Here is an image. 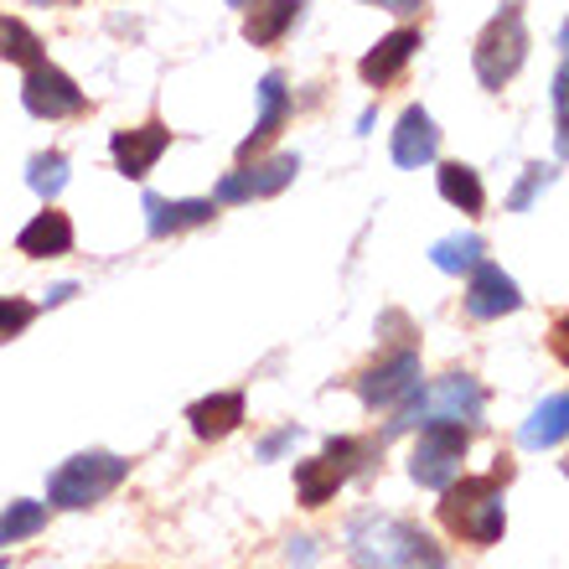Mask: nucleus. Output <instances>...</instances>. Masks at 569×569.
I'll use <instances>...</instances> for the list:
<instances>
[{"instance_id": "1", "label": "nucleus", "mask_w": 569, "mask_h": 569, "mask_svg": "<svg viewBox=\"0 0 569 569\" xmlns=\"http://www.w3.org/2000/svg\"><path fill=\"white\" fill-rule=\"evenodd\" d=\"M347 559H352V569H446V549L430 533H420L405 518H383V512L352 518Z\"/></svg>"}, {"instance_id": "2", "label": "nucleus", "mask_w": 569, "mask_h": 569, "mask_svg": "<svg viewBox=\"0 0 569 569\" xmlns=\"http://www.w3.org/2000/svg\"><path fill=\"white\" fill-rule=\"evenodd\" d=\"M512 477V466H497L492 477H456L446 487V502H440V523L456 533V539L487 543L502 539V528H508V512H502V481Z\"/></svg>"}, {"instance_id": "3", "label": "nucleus", "mask_w": 569, "mask_h": 569, "mask_svg": "<svg viewBox=\"0 0 569 569\" xmlns=\"http://www.w3.org/2000/svg\"><path fill=\"white\" fill-rule=\"evenodd\" d=\"M487 409V389L471 373H446L435 378L430 389H415L399 405V415L389 420V440L393 435L415 430V425H477Z\"/></svg>"}, {"instance_id": "4", "label": "nucleus", "mask_w": 569, "mask_h": 569, "mask_svg": "<svg viewBox=\"0 0 569 569\" xmlns=\"http://www.w3.org/2000/svg\"><path fill=\"white\" fill-rule=\"evenodd\" d=\"M523 62H528L523 0H502V11L487 21V31H481L477 47H471V68H477L481 89H508Z\"/></svg>"}, {"instance_id": "5", "label": "nucleus", "mask_w": 569, "mask_h": 569, "mask_svg": "<svg viewBox=\"0 0 569 569\" xmlns=\"http://www.w3.org/2000/svg\"><path fill=\"white\" fill-rule=\"evenodd\" d=\"M130 477V461L124 456H109V450H83V456H73V461H62L58 471H52V481H47V502L52 508H93V502H104L120 481Z\"/></svg>"}, {"instance_id": "6", "label": "nucleus", "mask_w": 569, "mask_h": 569, "mask_svg": "<svg viewBox=\"0 0 569 569\" xmlns=\"http://www.w3.org/2000/svg\"><path fill=\"white\" fill-rule=\"evenodd\" d=\"M378 456L373 440H327V450L316 456V461H300L296 466V492H300V508H321V502H331V492L337 487H347V481L358 477V471H368Z\"/></svg>"}, {"instance_id": "7", "label": "nucleus", "mask_w": 569, "mask_h": 569, "mask_svg": "<svg viewBox=\"0 0 569 569\" xmlns=\"http://www.w3.org/2000/svg\"><path fill=\"white\" fill-rule=\"evenodd\" d=\"M466 446H471L466 425H420V446L409 456V477L430 487V492H446L450 481L461 477Z\"/></svg>"}, {"instance_id": "8", "label": "nucleus", "mask_w": 569, "mask_h": 569, "mask_svg": "<svg viewBox=\"0 0 569 569\" xmlns=\"http://www.w3.org/2000/svg\"><path fill=\"white\" fill-rule=\"evenodd\" d=\"M300 171V156L296 150H284V156H270V161H254V166H239V171H228L218 181V202L233 208V202H254V197H274L284 192Z\"/></svg>"}, {"instance_id": "9", "label": "nucleus", "mask_w": 569, "mask_h": 569, "mask_svg": "<svg viewBox=\"0 0 569 569\" xmlns=\"http://www.w3.org/2000/svg\"><path fill=\"white\" fill-rule=\"evenodd\" d=\"M21 104H27V114H37V120H68V114H78V109H83V89H78L62 68L37 62V68H27Z\"/></svg>"}, {"instance_id": "10", "label": "nucleus", "mask_w": 569, "mask_h": 569, "mask_svg": "<svg viewBox=\"0 0 569 569\" xmlns=\"http://www.w3.org/2000/svg\"><path fill=\"white\" fill-rule=\"evenodd\" d=\"M415 389H420V352H415V347H399L389 362H378V368H368V373L358 378V393L368 409L405 405Z\"/></svg>"}, {"instance_id": "11", "label": "nucleus", "mask_w": 569, "mask_h": 569, "mask_svg": "<svg viewBox=\"0 0 569 569\" xmlns=\"http://www.w3.org/2000/svg\"><path fill=\"white\" fill-rule=\"evenodd\" d=\"M518 306H523V296H518L512 274H502L497 264L481 259L477 270H471V284H466V311L477 316V321H497V316H512Z\"/></svg>"}, {"instance_id": "12", "label": "nucleus", "mask_w": 569, "mask_h": 569, "mask_svg": "<svg viewBox=\"0 0 569 569\" xmlns=\"http://www.w3.org/2000/svg\"><path fill=\"white\" fill-rule=\"evenodd\" d=\"M166 146H171V130H166V124H140V130H120V136L109 140L120 177H130V181H146L150 166L166 156Z\"/></svg>"}, {"instance_id": "13", "label": "nucleus", "mask_w": 569, "mask_h": 569, "mask_svg": "<svg viewBox=\"0 0 569 569\" xmlns=\"http://www.w3.org/2000/svg\"><path fill=\"white\" fill-rule=\"evenodd\" d=\"M212 202L208 197H181V202H171V197H156L146 192V228L150 239H171V233H187V228H202L212 223Z\"/></svg>"}, {"instance_id": "14", "label": "nucleus", "mask_w": 569, "mask_h": 569, "mask_svg": "<svg viewBox=\"0 0 569 569\" xmlns=\"http://www.w3.org/2000/svg\"><path fill=\"white\" fill-rule=\"evenodd\" d=\"M284 120H290V93H284V78L280 73H264V78H259V120H254V130H249V136H243V146H239L243 161L270 146V140L280 136Z\"/></svg>"}, {"instance_id": "15", "label": "nucleus", "mask_w": 569, "mask_h": 569, "mask_svg": "<svg viewBox=\"0 0 569 569\" xmlns=\"http://www.w3.org/2000/svg\"><path fill=\"white\" fill-rule=\"evenodd\" d=\"M435 156H440V130H435V120L425 109H405V120L393 130V161L405 166V171H420Z\"/></svg>"}, {"instance_id": "16", "label": "nucleus", "mask_w": 569, "mask_h": 569, "mask_svg": "<svg viewBox=\"0 0 569 569\" xmlns=\"http://www.w3.org/2000/svg\"><path fill=\"white\" fill-rule=\"evenodd\" d=\"M21 254H31V259H58V254H68L73 249V223H68V212H37L27 228H21Z\"/></svg>"}, {"instance_id": "17", "label": "nucleus", "mask_w": 569, "mask_h": 569, "mask_svg": "<svg viewBox=\"0 0 569 569\" xmlns=\"http://www.w3.org/2000/svg\"><path fill=\"white\" fill-rule=\"evenodd\" d=\"M197 440H228V435L243 425V393H212V399H197L187 409Z\"/></svg>"}, {"instance_id": "18", "label": "nucleus", "mask_w": 569, "mask_h": 569, "mask_svg": "<svg viewBox=\"0 0 569 569\" xmlns=\"http://www.w3.org/2000/svg\"><path fill=\"white\" fill-rule=\"evenodd\" d=\"M415 52H420V31H389V37H383V42L373 47V52H368V58H362V68L358 73L368 78V83H389V78H399L405 73V62L415 58Z\"/></svg>"}, {"instance_id": "19", "label": "nucleus", "mask_w": 569, "mask_h": 569, "mask_svg": "<svg viewBox=\"0 0 569 569\" xmlns=\"http://www.w3.org/2000/svg\"><path fill=\"white\" fill-rule=\"evenodd\" d=\"M300 6H306V0H254V11L243 21V37L254 47H274L284 31L300 21Z\"/></svg>"}, {"instance_id": "20", "label": "nucleus", "mask_w": 569, "mask_h": 569, "mask_svg": "<svg viewBox=\"0 0 569 569\" xmlns=\"http://www.w3.org/2000/svg\"><path fill=\"white\" fill-rule=\"evenodd\" d=\"M569 435V393H555V399H543L533 415H528V425H523V440L528 450H543V446H559Z\"/></svg>"}, {"instance_id": "21", "label": "nucleus", "mask_w": 569, "mask_h": 569, "mask_svg": "<svg viewBox=\"0 0 569 569\" xmlns=\"http://www.w3.org/2000/svg\"><path fill=\"white\" fill-rule=\"evenodd\" d=\"M440 197H446L450 208L471 212V218H477V212L487 208V192H481V177H477V171H471V166H461V161H446V166H440Z\"/></svg>"}, {"instance_id": "22", "label": "nucleus", "mask_w": 569, "mask_h": 569, "mask_svg": "<svg viewBox=\"0 0 569 569\" xmlns=\"http://www.w3.org/2000/svg\"><path fill=\"white\" fill-rule=\"evenodd\" d=\"M481 254H487V243L477 233H450V239H440L430 249V264L446 274H471L481 264Z\"/></svg>"}, {"instance_id": "23", "label": "nucleus", "mask_w": 569, "mask_h": 569, "mask_svg": "<svg viewBox=\"0 0 569 569\" xmlns=\"http://www.w3.org/2000/svg\"><path fill=\"white\" fill-rule=\"evenodd\" d=\"M0 58L16 62V68H37V62H42V37H37L27 21L0 16Z\"/></svg>"}, {"instance_id": "24", "label": "nucleus", "mask_w": 569, "mask_h": 569, "mask_svg": "<svg viewBox=\"0 0 569 569\" xmlns=\"http://www.w3.org/2000/svg\"><path fill=\"white\" fill-rule=\"evenodd\" d=\"M27 181H31V192L52 202V197L68 187V156H58V150H42V156H31Z\"/></svg>"}, {"instance_id": "25", "label": "nucleus", "mask_w": 569, "mask_h": 569, "mask_svg": "<svg viewBox=\"0 0 569 569\" xmlns=\"http://www.w3.org/2000/svg\"><path fill=\"white\" fill-rule=\"evenodd\" d=\"M42 528H47L42 502H11V508L0 512V549L16 539H31V533H42Z\"/></svg>"}, {"instance_id": "26", "label": "nucleus", "mask_w": 569, "mask_h": 569, "mask_svg": "<svg viewBox=\"0 0 569 569\" xmlns=\"http://www.w3.org/2000/svg\"><path fill=\"white\" fill-rule=\"evenodd\" d=\"M555 181H559V171H555V166L533 161V166H528V171H523V181H518V187H512V192H508V212H528V208H533V197H539L543 187H555Z\"/></svg>"}, {"instance_id": "27", "label": "nucleus", "mask_w": 569, "mask_h": 569, "mask_svg": "<svg viewBox=\"0 0 569 569\" xmlns=\"http://www.w3.org/2000/svg\"><path fill=\"white\" fill-rule=\"evenodd\" d=\"M555 150L559 161H569V58L555 73Z\"/></svg>"}, {"instance_id": "28", "label": "nucleus", "mask_w": 569, "mask_h": 569, "mask_svg": "<svg viewBox=\"0 0 569 569\" xmlns=\"http://www.w3.org/2000/svg\"><path fill=\"white\" fill-rule=\"evenodd\" d=\"M31 316H37L31 300H0V342H11L16 331H27Z\"/></svg>"}, {"instance_id": "29", "label": "nucleus", "mask_w": 569, "mask_h": 569, "mask_svg": "<svg viewBox=\"0 0 569 569\" xmlns=\"http://www.w3.org/2000/svg\"><path fill=\"white\" fill-rule=\"evenodd\" d=\"M555 358L569 368V316H559L555 321Z\"/></svg>"}, {"instance_id": "30", "label": "nucleus", "mask_w": 569, "mask_h": 569, "mask_svg": "<svg viewBox=\"0 0 569 569\" xmlns=\"http://www.w3.org/2000/svg\"><path fill=\"white\" fill-rule=\"evenodd\" d=\"M290 440H296V430H280V435H270V440H264V456H280V450L290 446Z\"/></svg>"}, {"instance_id": "31", "label": "nucleus", "mask_w": 569, "mask_h": 569, "mask_svg": "<svg viewBox=\"0 0 569 569\" xmlns=\"http://www.w3.org/2000/svg\"><path fill=\"white\" fill-rule=\"evenodd\" d=\"M373 6H383V11H420V0H373Z\"/></svg>"}, {"instance_id": "32", "label": "nucleus", "mask_w": 569, "mask_h": 569, "mask_svg": "<svg viewBox=\"0 0 569 569\" xmlns=\"http://www.w3.org/2000/svg\"><path fill=\"white\" fill-rule=\"evenodd\" d=\"M73 290H78V284H58V290H52V296H47V306H62V300L73 296Z\"/></svg>"}, {"instance_id": "33", "label": "nucleus", "mask_w": 569, "mask_h": 569, "mask_svg": "<svg viewBox=\"0 0 569 569\" xmlns=\"http://www.w3.org/2000/svg\"><path fill=\"white\" fill-rule=\"evenodd\" d=\"M559 47H569V21H565V31H559Z\"/></svg>"}, {"instance_id": "34", "label": "nucleus", "mask_w": 569, "mask_h": 569, "mask_svg": "<svg viewBox=\"0 0 569 569\" xmlns=\"http://www.w3.org/2000/svg\"><path fill=\"white\" fill-rule=\"evenodd\" d=\"M37 6H68V0H37Z\"/></svg>"}, {"instance_id": "35", "label": "nucleus", "mask_w": 569, "mask_h": 569, "mask_svg": "<svg viewBox=\"0 0 569 569\" xmlns=\"http://www.w3.org/2000/svg\"><path fill=\"white\" fill-rule=\"evenodd\" d=\"M228 6H254V0H228Z\"/></svg>"}, {"instance_id": "36", "label": "nucleus", "mask_w": 569, "mask_h": 569, "mask_svg": "<svg viewBox=\"0 0 569 569\" xmlns=\"http://www.w3.org/2000/svg\"><path fill=\"white\" fill-rule=\"evenodd\" d=\"M565 471H569V466H565Z\"/></svg>"}, {"instance_id": "37", "label": "nucleus", "mask_w": 569, "mask_h": 569, "mask_svg": "<svg viewBox=\"0 0 569 569\" xmlns=\"http://www.w3.org/2000/svg\"><path fill=\"white\" fill-rule=\"evenodd\" d=\"M0 569H6V565H0Z\"/></svg>"}]
</instances>
